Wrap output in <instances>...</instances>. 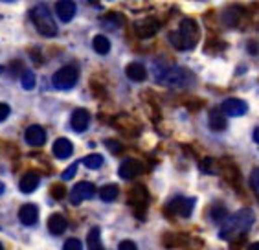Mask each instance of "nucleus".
I'll use <instances>...</instances> for the list:
<instances>
[{"label":"nucleus","instance_id":"nucleus-29","mask_svg":"<svg viewBox=\"0 0 259 250\" xmlns=\"http://www.w3.org/2000/svg\"><path fill=\"white\" fill-rule=\"evenodd\" d=\"M120 250H138V246H136L135 241H131V239H123L120 243Z\"/></svg>","mask_w":259,"mask_h":250},{"label":"nucleus","instance_id":"nucleus-17","mask_svg":"<svg viewBox=\"0 0 259 250\" xmlns=\"http://www.w3.org/2000/svg\"><path fill=\"white\" fill-rule=\"evenodd\" d=\"M66 226H68V221L65 219V215L61 214L50 215V219H48V230L54 235H61L66 230Z\"/></svg>","mask_w":259,"mask_h":250},{"label":"nucleus","instance_id":"nucleus-32","mask_svg":"<svg viewBox=\"0 0 259 250\" xmlns=\"http://www.w3.org/2000/svg\"><path fill=\"white\" fill-rule=\"evenodd\" d=\"M52 195H54V197H63V195H65V188H63V186H54V188H52Z\"/></svg>","mask_w":259,"mask_h":250},{"label":"nucleus","instance_id":"nucleus-6","mask_svg":"<svg viewBox=\"0 0 259 250\" xmlns=\"http://www.w3.org/2000/svg\"><path fill=\"white\" fill-rule=\"evenodd\" d=\"M195 208V199L193 197H175L167 204V212L171 215H179V217H190L191 212Z\"/></svg>","mask_w":259,"mask_h":250},{"label":"nucleus","instance_id":"nucleus-31","mask_svg":"<svg viewBox=\"0 0 259 250\" xmlns=\"http://www.w3.org/2000/svg\"><path fill=\"white\" fill-rule=\"evenodd\" d=\"M105 144H107V147H109L112 153H118V151H121V145L120 144H114V140H107Z\"/></svg>","mask_w":259,"mask_h":250},{"label":"nucleus","instance_id":"nucleus-8","mask_svg":"<svg viewBox=\"0 0 259 250\" xmlns=\"http://www.w3.org/2000/svg\"><path fill=\"white\" fill-rule=\"evenodd\" d=\"M144 173V164L136 158H127V160L121 162L120 165V177L125 180H133L136 179L138 175Z\"/></svg>","mask_w":259,"mask_h":250},{"label":"nucleus","instance_id":"nucleus-20","mask_svg":"<svg viewBox=\"0 0 259 250\" xmlns=\"http://www.w3.org/2000/svg\"><path fill=\"white\" fill-rule=\"evenodd\" d=\"M87 245H89V250H105L103 245H101V232L98 226H94L89 232V235H87Z\"/></svg>","mask_w":259,"mask_h":250},{"label":"nucleus","instance_id":"nucleus-14","mask_svg":"<svg viewBox=\"0 0 259 250\" xmlns=\"http://www.w3.org/2000/svg\"><path fill=\"white\" fill-rule=\"evenodd\" d=\"M19 219H20V223H22V225H26V226L35 225V223H37V219H39V210H37V206H35V204L20 206Z\"/></svg>","mask_w":259,"mask_h":250},{"label":"nucleus","instance_id":"nucleus-23","mask_svg":"<svg viewBox=\"0 0 259 250\" xmlns=\"http://www.w3.org/2000/svg\"><path fill=\"white\" fill-rule=\"evenodd\" d=\"M20 83H22V89L31 90L35 89V74L31 70H24L20 75Z\"/></svg>","mask_w":259,"mask_h":250},{"label":"nucleus","instance_id":"nucleus-9","mask_svg":"<svg viewBox=\"0 0 259 250\" xmlns=\"http://www.w3.org/2000/svg\"><path fill=\"white\" fill-rule=\"evenodd\" d=\"M246 110H248L246 101L237 100V98H230V100L223 101V105H221V112L226 116H243L246 114Z\"/></svg>","mask_w":259,"mask_h":250},{"label":"nucleus","instance_id":"nucleus-15","mask_svg":"<svg viewBox=\"0 0 259 250\" xmlns=\"http://www.w3.org/2000/svg\"><path fill=\"white\" fill-rule=\"evenodd\" d=\"M74 153V145L68 138H57L54 142V155L57 158H68Z\"/></svg>","mask_w":259,"mask_h":250},{"label":"nucleus","instance_id":"nucleus-1","mask_svg":"<svg viewBox=\"0 0 259 250\" xmlns=\"http://www.w3.org/2000/svg\"><path fill=\"white\" fill-rule=\"evenodd\" d=\"M200 37L199 26L193 19H184L180 22L179 30L169 33V43L177 50H191L197 46Z\"/></svg>","mask_w":259,"mask_h":250},{"label":"nucleus","instance_id":"nucleus-35","mask_svg":"<svg viewBox=\"0 0 259 250\" xmlns=\"http://www.w3.org/2000/svg\"><path fill=\"white\" fill-rule=\"evenodd\" d=\"M2 193H4V184L0 182V195H2Z\"/></svg>","mask_w":259,"mask_h":250},{"label":"nucleus","instance_id":"nucleus-33","mask_svg":"<svg viewBox=\"0 0 259 250\" xmlns=\"http://www.w3.org/2000/svg\"><path fill=\"white\" fill-rule=\"evenodd\" d=\"M246 250H259V241H255V243H250Z\"/></svg>","mask_w":259,"mask_h":250},{"label":"nucleus","instance_id":"nucleus-37","mask_svg":"<svg viewBox=\"0 0 259 250\" xmlns=\"http://www.w3.org/2000/svg\"><path fill=\"white\" fill-rule=\"evenodd\" d=\"M0 250H4V248H2V245H0Z\"/></svg>","mask_w":259,"mask_h":250},{"label":"nucleus","instance_id":"nucleus-16","mask_svg":"<svg viewBox=\"0 0 259 250\" xmlns=\"http://www.w3.org/2000/svg\"><path fill=\"white\" fill-rule=\"evenodd\" d=\"M40 182V177L37 175V173H26L22 179H20L19 182V188L22 193H33L35 190H37V186H39Z\"/></svg>","mask_w":259,"mask_h":250},{"label":"nucleus","instance_id":"nucleus-13","mask_svg":"<svg viewBox=\"0 0 259 250\" xmlns=\"http://www.w3.org/2000/svg\"><path fill=\"white\" fill-rule=\"evenodd\" d=\"M75 10H77L75 4L70 2V0H61V2L55 4V13H57V17H59L63 22H70V20L74 19Z\"/></svg>","mask_w":259,"mask_h":250},{"label":"nucleus","instance_id":"nucleus-22","mask_svg":"<svg viewBox=\"0 0 259 250\" xmlns=\"http://www.w3.org/2000/svg\"><path fill=\"white\" fill-rule=\"evenodd\" d=\"M101 200H105V202H112V200L118 197V186L116 184H107L101 188V193H100Z\"/></svg>","mask_w":259,"mask_h":250},{"label":"nucleus","instance_id":"nucleus-2","mask_svg":"<svg viewBox=\"0 0 259 250\" xmlns=\"http://www.w3.org/2000/svg\"><path fill=\"white\" fill-rule=\"evenodd\" d=\"M155 79L160 85H169V87H188L195 81V75L188 72L182 66H160L155 65Z\"/></svg>","mask_w":259,"mask_h":250},{"label":"nucleus","instance_id":"nucleus-11","mask_svg":"<svg viewBox=\"0 0 259 250\" xmlns=\"http://www.w3.org/2000/svg\"><path fill=\"white\" fill-rule=\"evenodd\" d=\"M24 138L30 145L39 147V145H42L46 142V131L40 125H30L24 133Z\"/></svg>","mask_w":259,"mask_h":250},{"label":"nucleus","instance_id":"nucleus-19","mask_svg":"<svg viewBox=\"0 0 259 250\" xmlns=\"http://www.w3.org/2000/svg\"><path fill=\"white\" fill-rule=\"evenodd\" d=\"M125 74H127V77L133 79V81H145L147 79V70H145V66L140 65V63H131V65H127Z\"/></svg>","mask_w":259,"mask_h":250},{"label":"nucleus","instance_id":"nucleus-24","mask_svg":"<svg viewBox=\"0 0 259 250\" xmlns=\"http://www.w3.org/2000/svg\"><path fill=\"white\" fill-rule=\"evenodd\" d=\"M83 164H85L89 170H98V168H101V165H103V156L96 155V153H94V155H89L85 160H83Z\"/></svg>","mask_w":259,"mask_h":250},{"label":"nucleus","instance_id":"nucleus-28","mask_svg":"<svg viewBox=\"0 0 259 250\" xmlns=\"http://www.w3.org/2000/svg\"><path fill=\"white\" fill-rule=\"evenodd\" d=\"M75 173H77V162H74L72 165H68V168L65 170V173L61 175V179H63V180H70L72 177L75 175Z\"/></svg>","mask_w":259,"mask_h":250},{"label":"nucleus","instance_id":"nucleus-25","mask_svg":"<svg viewBox=\"0 0 259 250\" xmlns=\"http://www.w3.org/2000/svg\"><path fill=\"white\" fill-rule=\"evenodd\" d=\"M211 219H213L215 223L226 221L228 219V210H226L225 206H213V210H211Z\"/></svg>","mask_w":259,"mask_h":250},{"label":"nucleus","instance_id":"nucleus-12","mask_svg":"<svg viewBox=\"0 0 259 250\" xmlns=\"http://www.w3.org/2000/svg\"><path fill=\"white\" fill-rule=\"evenodd\" d=\"M160 24H158V20L156 19H144V20H138L135 24V30L136 33H138L140 37H151V35H155L156 31H158Z\"/></svg>","mask_w":259,"mask_h":250},{"label":"nucleus","instance_id":"nucleus-4","mask_svg":"<svg viewBox=\"0 0 259 250\" xmlns=\"http://www.w3.org/2000/svg\"><path fill=\"white\" fill-rule=\"evenodd\" d=\"M30 19L40 35H45V37L57 35V24H55V20L52 19L50 11L46 10V6H35L33 10L30 11Z\"/></svg>","mask_w":259,"mask_h":250},{"label":"nucleus","instance_id":"nucleus-7","mask_svg":"<svg viewBox=\"0 0 259 250\" xmlns=\"http://www.w3.org/2000/svg\"><path fill=\"white\" fill-rule=\"evenodd\" d=\"M96 195V186L92 182H79L72 188L70 193V202L72 204H81L83 200H89Z\"/></svg>","mask_w":259,"mask_h":250},{"label":"nucleus","instance_id":"nucleus-30","mask_svg":"<svg viewBox=\"0 0 259 250\" xmlns=\"http://www.w3.org/2000/svg\"><path fill=\"white\" fill-rule=\"evenodd\" d=\"M11 109L10 105H6V103H0V121L8 120V116H10Z\"/></svg>","mask_w":259,"mask_h":250},{"label":"nucleus","instance_id":"nucleus-34","mask_svg":"<svg viewBox=\"0 0 259 250\" xmlns=\"http://www.w3.org/2000/svg\"><path fill=\"white\" fill-rule=\"evenodd\" d=\"M254 142H257V144H259V127L254 131Z\"/></svg>","mask_w":259,"mask_h":250},{"label":"nucleus","instance_id":"nucleus-27","mask_svg":"<svg viewBox=\"0 0 259 250\" xmlns=\"http://www.w3.org/2000/svg\"><path fill=\"white\" fill-rule=\"evenodd\" d=\"M63 250H83V245H81L79 239H74V237H72V239H68L65 245H63Z\"/></svg>","mask_w":259,"mask_h":250},{"label":"nucleus","instance_id":"nucleus-10","mask_svg":"<svg viewBox=\"0 0 259 250\" xmlns=\"http://www.w3.org/2000/svg\"><path fill=\"white\" fill-rule=\"evenodd\" d=\"M90 123V114L87 109H75L70 116V125L75 133H83Z\"/></svg>","mask_w":259,"mask_h":250},{"label":"nucleus","instance_id":"nucleus-18","mask_svg":"<svg viewBox=\"0 0 259 250\" xmlns=\"http://www.w3.org/2000/svg\"><path fill=\"white\" fill-rule=\"evenodd\" d=\"M208 121H209V129L215 131V133H221V131L226 129V118H225V114L221 112V109L211 110L208 116Z\"/></svg>","mask_w":259,"mask_h":250},{"label":"nucleus","instance_id":"nucleus-36","mask_svg":"<svg viewBox=\"0 0 259 250\" xmlns=\"http://www.w3.org/2000/svg\"><path fill=\"white\" fill-rule=\"evenodd\" d=\"M2 72H4V68H2V66H0V74H2Z\"/></svg>","mask_w":259,"mask_h":250},{"label":"nucleus","instance_id":"nucleus-5","mask_svg":"<svg viewBox=\"0 0 259 250\" xmlns=\"http://www.w3.org/2000/svg\"><path fill=\"white\" fill-rule=\"evenodd\" d=\"M77 77H79V70H77L75 66L68 65V66H63V68H59V70L52 75V83H54L55 89L70 90V89H74V87H75V83H77Z\"/></svg>","mask_w":259,"mask_h":250},{"label":"nucleus","instance_id":"nucleus-26","mask_svg":"<svg viewBox=\"0 0 259 250\" xmlns=\"http://www.w3.org/2000/svg\"><path fill=\"white\" fill-rule=\"evenodd\" d=\"M250 188L254 190L255 197L259 199V168H255V170L252 171V175H250Z\"/></svg>","mask_w":259,"mask_h":250},{"label":"nucleus","instance_id":"nucleus-3","mask_svg":"<svg viewBox=\"0 0 259 250\" xmlns=\"http://www.w3.org/2000/svg\"><path fill=\"white\" fill-rule=\"evenodd\" d=\"M252 225H254V214H252V210H248V208L239 210L235 215H232L226 221V225L221 228V239H234L237 235H243L246 230H250Z\"/></svg>","mask_w":259,"mask_h":250},{"label":"nucleus","instance_id":"nucleus-21","mask_svg":"<svg viewBox=\"0 0 259 250\" xmlns=\"http://www.w3.org/2000/svg\"><path fill=\"white\" fill-rule=\"evenodd\" d=\"M92 46H94V50L101 55L109 54L110 52V40L105 35H96L94 40H92Z\"/></svg>","mask_w":259,"mask_h":250}]
</instances>
